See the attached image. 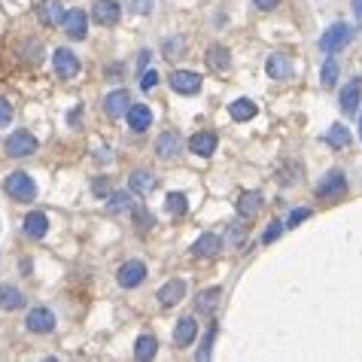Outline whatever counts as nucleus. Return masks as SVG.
<instances>
[{
  "instance_id": "obj_1",
  "label": "nucleus",
  "mask_w": 362,
  "mask_h": 362,
  "mask_svg": "<svg viewBox=\"0 0 362 362\" xmlns=\"http://www.w3.org/2000/svg\"><path fill=\"white\" fill-rule=\"evenodd\" d=\"M350 40H353V27L344 25V21H335V25H332L329 31H323V37H319V52L335 55V52H341V49H344Z\"/></svg>"
},
{
  "instance_id": "obj_2",
  "label": "nucleus",
  "mask_w": 362,
  "mask_h": 362,
  "mask_svg": "<svg viewBox=\"0 0 362 362\" xmlns=\"http://www.w3.org/2000/svg\"><path fill=\"white\" fill-rule=\"evenodd\" d=\"M3 189H6V195L16 198V201H34V198H37V183H34L25 170H16V174L6 177Z\"/></svg>"
},
{
  "instance_id": "obj_3",
  "label": "nucleus",
  "mask_w": 362,
  "mask_h": 362,
  "mask_svg": "<svg viewBox=\"0 0 362 362\" xmlns=\"http://www.w3.org/2000/svg\"><path fill=\"white\" fill-rule=\"evenodd\" d=\"M80 58H76L70 49H55L52 52V70H55V76L58 80H73L76 73H80Z\"/></svg>"
},
{
  "instance_id": "obj_4",
  "label": "nucleus",
  "mask_w": 362,
  "mask_h": 362,
  "mask_svg": "<svg viewBox=\"0 0 362 362\" xmlns=\"http://www.w3.org/2000/svg\"><path fill=\"white\" fill-rule=\"evenodd\" d=\"M37 137L34 134H27V131H16V134H10L6 137V155L10 159H25V155H31V152H37Z\"/></svg>"
},
{
  "instance_id": "obj_5",
  "label": "nucleus",
  "mask_w": 362,
  "mask_h": 362,
  "mask_svg": "<svg viewBox=\"0 0 362 362\" xmlns=\"http://www.w3.org/2000/svg\"><path fill=\"white\" fill-rule=\"evenodd\" d=\"M168 82L177 95H198V91H201V76H198L195 70H174Z\"/></svg>"
},
{
  "instance_id": "obj_6",
  "label": "nucleus",
  "mask_w": 362,
  "mask_h": 362,
  "mask_svg": "<svg viewBox=\"0 0 362 362\" xmlns=\"http://www.w3.org/2000/svg\"><path fill=\"white\" fill-rule=\"evenodd\" d=\"M265 73L277 82H286L289 76H293V58H289L286 52H271L265 61Z\"/></svg>"
},
{
  "instance_id": "obj_7",
  "label": "nucleus",
  "mask_w": 362,
  "mask_h": 362,
  "mask_svg": "<svg viewBox=\"0 0 362 362\" xmlns=\"http://www.w3.org/2000/svg\"><path fill=\"white\" fill-rule=\"evenodd\" d=\"M116 280H119V286H125V289H134V286H140V283L146 280V265H144V262H137V259L125 262V265L119 268Z\"/></svg>"
},
{
  "instance_id": "obj_8",
  "label": "nucleus",
  "mask_w": 362,
  "mask_h": 362,
  "mask_svg": "<svg viewBox=\"0 0 362 362\" xmlns=\"http://www.w3.org/2000/svg\"><path fill=\"white\" fill-rule=\"evenodd\" d=\"M61 25H64V34H67L70 40H85V34H89V16H85L82 10L64 12Z\"/></svg>"
},
{
  "instance_id": "obj_9",
  "label": "nucleus",
  "mask_w": 362,
  "mask_h": 362,
  "mask_svg": "<svg viewBox=\"0 0 362 362\" xmlns=\"http://www.w3.org/2000/svg\"><path fill=\"white\" fill-rule=\"evenodd\" d=\"M27 332H37V335H49L55 329V314L49 308H34L27 310V319H25Z\"/></svg>"
},
{
  "instance_id": "obj_10",
  "label": "nucleus",
  "mask_w": 362,
  "mask_h": 362,
  "mask_svg": "<svg viewBox=\"0 0 362 362\" xmlns=\"http://www.w3.org/2000/svg\"><path fill=\"white\" fill-rule=\"evenodd\" d=\"M359 101H362V80H350L341 89V98H338V106L344 116H353L359 110Z\"/></svg>"
},
{
  "instance_id": "obj_11",
  "label": "nucleus",
  "mask_w": 362,
  "mask_h": 362,
  "mask_svg": "<svg viewBox=\"0 0 362 362\" xmlns=\"http://www.w3.org/2000/svg\"><path fill=\"white\" fill-rule=\"evenodd\" d=\"M347 189V174L344 170H329L326 180L317 186V198H338Z\"/></svg>"
},
{
  "instance_id": "obj_12",
  "label": "nucleus",
  "mask_w": 362,
  "mask_h": 362,
  "mask_svg": "<svg viewBox=\"0 0 362 362\" xmlns=\"http://www.w3.org/2000/svg\"><path fill=\"white\" fill-rule=\"evenodd\" d=\"M91 16H95L98 25L113 27L119 19H122V6H119L116 0H95V10H91Z\"/></svg>"
},
{
  "instance_id": "obj_13",
  "label": "nucleus",
  "mask_w": 362,
  "mask_h": 362,
  "mask_svg": "<svg viewBox=\"0 0 362 362\" xmlns=\"http://www.w3.org/2000/svg\"><path fill=\"white\" fill-rule=\"evenodd\" d=\"M219 250H223V238L213 231H204L201 238L192 244V256H195V259H213Z\"/></svg>"
},
{
  "instance_id": "obj_14",
  "label": "nucleus",
  "mask_w": 362,
  "mask_h": 362,
  "mask_svg": "<svg viewBox=\"0 0 362 362\" xmlns=\"http://www.w3.org/2000/svg\"><path fill=\"white\" fill-rule=\"evenodd\" d=\"M128 106H131L128 89H116V91H110V95L104 98V110H106V116H113V119H122L128 113Z\"/></svg>"
},
{
  "instance_id": "obj_15",
  "label": "nucleus",
  "mask_w": 362,
  "mask_h": 362,
  "mask_svg": "<svg viewBox=\"0 0 362 362\" xmlns=\"http://www.w3.org/2000/svg\"><path fill=\"white\" fill-rule=\"evenodd\" d=\"M216 144H219V137L213 131H198V134H192L189 149L195 155H201V159H210V155L216 152Z\"/></svg>"
},
{
  "instance_id": "obj_16",
  "label": "nucleus",
  "mask_w": 362,
  "mask_h": 362,
  "mask_svg": "<svg viewBox=\"0 0 362 362\" xmlns=\"http://www.w3.org/2000/svg\"><path fill=\"white\" fill-rule=\"evenodd\" d=\"M183 295H186V280H168L165 286L159 289V302H161V308H174V304H180L183 302Z\"/></svg>"
},
{
  "instance_id": "obj_17",
  "label": "nucleus",
  "mask_w": 362,
  "mask_h": 362,
  "mask_svg": "<svg viewBox=\"0 0 362 362\" xmlns=\"http://www.w3.org/2000/svg\"><path fill=\"white\" fill-rule=\"evenodd\" d=\"M204 61H207V67L213 73H225V70L231 67V52L225 46H219V43H213L207 49V55H204Z\"/></svg>"
},
{
  "instance_id": "obj_18",
  "label": "nucleus",
  "mask_w": 362,
  "mask_h": 362,
  "mask_svg": "<svg viewBox=\"0 0 362 362\" xmlns=\"http://www.w3.org/2000/svg\"><path fill=\"white\" fill-rule=\"evenodd\" d=\"M125 119H128V128L131 131H146L149 125H152V113H149V106L146 104H131L128 106V113H125Z\"/></svg>"
},
{
  "instance_id": "obj_19",
  "label": "nucleus",
  "mask_w": 362,
  "mask_h": 362,
  "mask_svg": "<svg viewBox=\"0 0 362 362\" xmlns=\"http://www.w3.org/2000/svg\"><path fill=\"white\" fill-rule=\"evenodd\" d=\"M37 19H40V25H46V27L61 25V19H64L61 3L58 0H40L37 3Z\"/></svg>"
},
{
  "instance_id": "obj_20",
  "label": "nucleus",
  "mask_w": 362,
  "mask_h": 362,
  "mask_svg": "<svg viewBox=\"0 0 362 362\" xmlns=\"http://www.w3.org/2000/svg\"><path fill=\"white\" fill-rule=\"evenodd\" d=\"M180 146H183L180 134L165 131V134H159V140H155V155H159V159H174V155L180 152Z\"/></svg>"
},
{
  "instance_id": "obj_21",
  "label": "nucleus",
  "mask_w": 362,
  "mask_h": 362,
  "mask_svg": "<svg viewBox=\"0 0 362 362\" xmlns=\"http://www.w3.org/2000/svg\"><path fill=\"white\" fill-rule=\"evenodd\" d=\"M219 298H223V289H219V286L204 289V293L195 298V310L201 317H213V314H216V308H219Z\"/></svg>"
},
{
  "instance_id": "obj_22",
  "label": "nucleus",
  "mask_w": 362,
  "mask_h": 362,
  "mask_svg": "<svg viewBox=\"0 0 362 362\" xmlns=\"http://www.w3.org/2000/svg\"><path fill=\"white\" fill-rule=\"evenodd\" d=\"M259 210H262V192H244V195L238 198V216L240 219L250 223Z\"/></svg>"
},
{
  "instance_id": "obj_23",
  "label": "nucleus",
  "mask_w": 362,
  "mask_h": 362,
  "mask_svg": "<svg viewBox=\"0 0 362 362\" xmlns=\"http://www.w3.org/2000/svg\"><path fill=\"white\" fill-rule=\"evenodd\" d=\"M46 231H49V219H46V213L43 210H34V213H27L25 216V234L27 238H46Z\"/></svg>"
},
{
  "instance_id": "obj_24",
  "label": "nucleus",
  "mask_w": 362,
  "mask_h": 362,
  "mask_svg": "<svg viewBox=\"0 0 362 362\" xmlns=\"http://www.w3.org/2000/svg\"><path fill=\"white\" fill-rule=\"evenodd\" d=\"M198 335V323L192 317H183L180 323H177V329H174V344L177 347H189L192 341H195Z\"/></svg>"
},
{
  "instance_id": "obj_25",
  "label": "nucleus",
  "mask_w": 362,
  "mask_h": 362,
  "mask_svg": "<svg viewBox=\"0 0 362 362\" xmlns=\"http://www.w3.org/2000/svg\"><path fill=\"white\" fill-rule=\"evenodd\" d=\"M0 308H3V310L25 308V295H21V289L10 286V283H0Z\"/></svg>"
},
{
  "instance_id": "obj_26",
  "label": "nucleus",
  "mask_w": 362,
  "mask_h": 362,
  "mask_svg": "<svg viewBox=\"0 0 362 362\" xmlns=\"http://www.w3.org/2000/svg\"><path fill=\"white\" fill-rule=\"evenodd\" d=\"M229 116L234 119V122H250V119L256 116V104L250 101V98H238V101L229 104Z\"/></svg>"
},
{
  "instance_id": "obj_27",
  "label": "nucleus",
  "mask_w": 362,
  "mask_h": 362,
  "mask_svg": "<svg viewBox=\"0 0 362 362\" xmlns=\"http://www.w3.org/2000/svg\"><path fill=\"white\" fill-rule=\"evenodd\" d=\"M155 350H159V341H155L152 335H140L137 341H134V359H137V362L152 359Z\"/></svg>"
},
{
  "instance_id": "obj_28",
  "label": "nucleus",
  "mask_w": 362,
  "mask_h": 362,
  "mask_svg": "<svg viewBox=\"0 0 362 362\" xmlns=\"http://www.w3.org/2000/svg\"><path fill=\"white\" fill-rule=\"evenodd\" d=\"M155 189V177L149 170H134L131 174V192L134 195H149Z\"/></svg>"
},
{
  "instance_id": "obj_29",
  "label": "nucleus",
  "mask_w": 362,
  "mask_h": 362,
  "mask_svg": "<svg viewBox=\"0 0 362 362\" xmlns=\"http://www.w3.org/2000/svg\"><path fill=\"white\" fill-rule=\"evenodd\" d=\"M106 210H110L113 216H119V213H131L134 210V198L128 195V192H110V204H106Z\"/></svg>"
},
{
  "instance_id": "obj_30",
  "label": "nucleus",
  "mask_w": 362,
  "mask_h": 362,
  "mask_svg": "<svg viewBox=\"0 0 362 362\" xmlns=\"http://www.w3.org/2000/svg\"><path fill=\"white\" fill-rule=\"evenodd\" d=\"M165 210L170 213V216H186V210H189L186 195H183V192H170V195L165 198Z\"/></svg>"
},
{
  "instance_id": "obj_31",
  "label": "nucleus",
  "mask_w": 362,
  "mask_h": 362,
  "mask_svg": "<svg viewBox=\"0 0 362 362\" xmlns=\"http://www.w3.org/2000/svg\"><path fill=\"white\" fill-rule=\"evenodd\" d=\"M323 140H326L329 146H335V149H344V146H350V131H347L344 125H332L329 134H326Z\"/></svg>"
},
{
  "instance_id": "obj_32",
  "label": "nucleus",
  "mask_w": 362,
  "mask_h": 362,
  "mask_svg": "<svg viewBox=\"0 0 362 362\" xmlns=\"http://www.w3.org/2000/svg\"><path fill=\"white\" fill-rule=\"evenodd\" d=\"M131 216H134V225H137V231H149V229L155 225V216L144 207V204H134Z\"/></svg>"
},
{
  "instance_id": "obj_33",
  "label": "nucleus",
  "mask_w": 362,
  "mask_h": 362,
  "mask_svg": "<svg viewBox=\"0 0 362 362\" xmlns=\"http://www.w3.org/2000/svg\"><path fill=\"white\" fill-rule=\"evenodd\" d=\"M335 80H338V64H335V58H326L323 73H319V82H323V89H332Z\"/></svg>"
},
{
  "instance_id": "obj_34",
  "label": "nucleus",
  "mask_w": 362,
  "mask_h": 362,
  "mask_svg": "<svg viewBox=\"0 0 362 362\" xmlns=\"http://www.w3.org/2000/svg\"><path fill=\"white\" fill-rule=\"evenodd\" d=\"M183 49H186V40H183V37H177V40H165V58H170V61L180 58Z\"/></svg>"
},
{
  "instance_id": "obj_35",
  "label": "nucleus",
  "mask_w": 362,
  "mask_h": 362,
  "mask_svg": "<svg viewBox=\"0 0 362 362\" xmlns=\"http://www.w3.org/2000/svg\"><path fill=\"white\" fill-rule=\"evenodd\" d=\"M213 338H216V326H210V329H207V335H204V341H201V350H198L195 353V357L198 359H210V347H213Z\"/></svg>"
},
{
  "instance_id": "obj_36",
  "label": "nucleus",
  "mask_w": 362,
  "mask_h": 362,
  "mask_svg": "<svg viewBox=\"0 0 362 362\" xmlns=\"http://www.w3.org/2000/svg\"><path fill=\"white\" fill-rule=\"evenodd\" d=\"M155 0H125V6L134 12V16H146L149 10H152Z\"/></svg>"
},
{
  "instance_id": "obj_37",
  "label": "nucleus",
  "mask_w": 362,
  "mask_h": 362,
  "mask_svg": "<svg viewBox=\"0 0 362 362\" xmlns=\"http://www.w3.org/2000/svg\"><path fill=\"white\" fill-rule=\"evenodd\" d=\"M280 231H283V223H280V219H271V225L265 229V234H262V240H265V244H274V240L280 238Z\"/></svg>"
},
{
  "instance_id": "obj_38",
  "label": "nucleus",
  "mask_w": 362,
  "mask_h": 362,
  "mask_svg": "<svg viewBox=\"0 0 362 362\" xmlns=\"http://www.w3.org/2000/svg\"><path fill=\"white\" fill-rule=\"evenodd\" d=\"M244 231H247V225L240 223V219H234L231 229H229V240L231 244H240V240H244Z\"/></svg>"
},
{
  "instance_id": "obj_39",
  "label": "nucleus",
  "mask_w": 362,
  "mask_h": 362,
  "mask_svg": "<svg viewBox=\"0 0 362 362\" xmlns=\"http://www.w3.org/2000/svg\"><path fill=\"white\" fill-rule=\"evenodd\" d=\"M155 82H159V73H155V70H144V73H140V89L144 91L155 89Z\"/></svg>"
},
{
  "instance_id": "obj_40",
  "label": "nucleus",
  "mask_w": 362,
  "mask_h": 362,
  "mask_svg": "<svg viewBox=\"0 0 362 362\" xmlns=\"http://www.w3.org/2000/svg\"><path fill=\"white\" fill-rule=\"evenodd\" d=\"M91 192H95V195H110V183H106L104 177H95V180H91Z\"/></svg>"
},
{
  "instance_id": "obj_41",
  "label": "nucleus",
  "mask_w": 362,
  "mask_h": 362,
  "mask_svg": "<svg viewBox=\"0 0 362 362\" xmlns=\"http://www.w3.org/2000/svg\"><path fill=\"white\" fill-rule=\"evenodd\" d=\"M12 122V106L3 101V98H0V128L3 125H10Z\"/></svg>"
},
{
  "instance_id": "obj_42",
  "label": "nucleus",
  "mask_w": 362,
  "mask_h": 362,
  "mask_svg": "<svg viewBox=\"0 0 362 362\" xmlns=\"http://www.w3.org/2000/svg\"><path fill=\"white\" fill-rule=\"evenodd\" d=\"M308 216H310V210H304V207H302V210H293V213H289V223H286V225H289V229H295V225L304 223Z\"/></svg>"
},
{
  "instance_id": "obj_43",
  "label": "nucleus",
  "mask_w": 362,
  "mask_h": 362,
  "mask_svg": "<svg viewBox=\"0 0 362 362\" xmlns=\"http://www.w3.org/2000/svg\"><path fill=\"white\" fill-rule=\"evenodd\" d=\"M277 3H280V0H253V6H259V10H274Z\"/></svg>"
},
{
  "instance_id": "obj_44",
  "label": "nucleus",
  "mask_w": 362,
  "mask_h": 362,
  "mask_svg": "<svg viewBox=\"0 0 362 362\" xmlns=\"http://www.w3.org/2000/svg\"><path fill=\"white\" fill-rule=\"evenodd\" d=\"M353 16H357V21H359V25H362V0H353Z\"/></svg>"
},
{
  "instance_id": "obj_45",
  "label": "nucleus",
  "mask_w": 362,
  "mask_h": 362,
  "mask_svg": "<svg viewBox=\"0 0 362 362\" xmlns=\"http://www.w3.org/2000/svg\"><path fill=\"white\" fill-rule=\"evenodd\" d=\"M146 64H149V52H140V70H144Z\"/></svg>"
},
{
  "instance_id": "obj_46",
  "label": "nucleus",
  "mask_w": 362,
  "mask_h": 362,
  "mask_svg": "<svg viewBox=\"0 0 362 362\" xmlns=\"http://www.w3.org/2000/svg\"><path fill=\"white\" fill-rule=\"evenodd\" d=\"M359 137H362V131H359Z\"/></svg>"
}]
</instances>
